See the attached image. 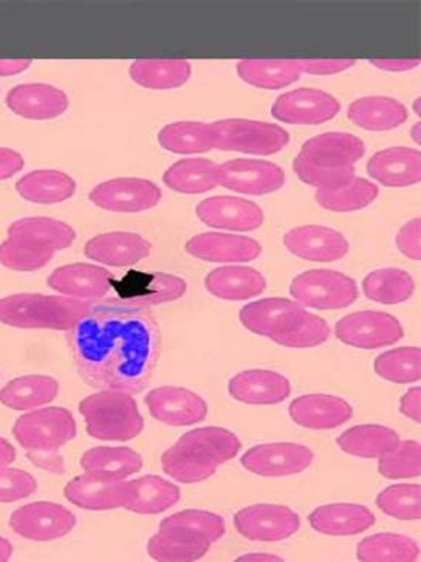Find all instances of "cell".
<instances>
[{
	"label": "cell",
	"instance_id": "6da1fadb",
	"mask_svg": "<svg viewBox=\"0 0 421 562\" xmlns=\"http://www.w3.org/2000/svg\"><path fill=\"white\" fill-rule=\"evenodd\" d=\"M75 363L90 386L137 394L148 386L160 353V331L148 305L90 304L69 331Z\"/></svg>",
	"mask_w": 421,
	"mask_h": 562
},
{
	"label": "cell",
	"instance_id": "7a4b0ae2",
	"mask_svg": "<svg viewBox=\"0 0 421 562\" xmlns=\"http://www.w3.org/2000/svg\"><path fill=\"white\" fill-rule=\"evenodd\" d=\"M239 318L246 329L289 349H310L325 345L330 338L326 319L285 297H266L248 304L240 311Z\"/></svg>",
	"mask_w": 421,
	"mask_h": 562
},
{
	"label": "cell",
	"instance_id": "3957f363",
	"mask_svg": "<svg viewBox=\"0 0 421 562\" xmlns=\"http://www.w3.org/2000/svg\"><path fill=\"white\" fill-rule=\"evenodd\" d=\"M240 448L242 443L236 434L219 426H206L183 434L174 447L161 456V467L180 484H197L235 459Z\"/></svg>",
	"mask_w": 421,
	"mask_h": 562
},
{
	"label": "cell",
	"instance_id": "277c9868",
	"mask_svg": "<svg viewBox=\"0 0 421 562\" xmlns=\"http://www.w3.org/2000/svg\"><path fill=\"white\" fill-rule=\"evenodd\" d=\"M364 154L363 139L345 132H326L304 143L293 169L304 183L318 190H334L351 182L356 161Z\"/></svg>",
	"mask_w": 421,
	"mask_h": 562
},
{
	"label": "cell",
	"instance_id": "5b68a950",
	"mask_svg": "<svg viewBox=\"0 0 421 562\" xmlns=\"http://www.w3.org/2000/svg\"><path fill=\"white\" fill-rule=\"evenodd\" d=\"M88 301L18 293L0 300V323L18 329L70 331L89 312Z\"/></svg>",
	"mask_w": 421,
	"mask_h": 562
},
{
	"label": "cell",
	"instance_id": "8992f818",
	"mask_svg": "<svg viewBox=\"0 0 421 562\" xmlns=\"http://www.w3.org/2000/svg\"><path fill=\"white\" fill-rule=\"evenodd\" d=\"M90 437L104 441H129L140 436L145 420L132 394L103 390L79 403Z\"/></svg>",
	"mask_w": 421,
	"mask_h": 562
},
{
	"label": "cell",
	"instance_id": "52a82bcc",
	"mask_svg": "<svg viewBox=\"0 0 421 562\" xmlns=\"http://www.w3.org/2000/svg\"><path fill=\"white\" fill-rule=\"evenodd\" d=\"M73 414L64 407H44L19 417L13 434L26 451L58 452L77 437Z\"/></svg>",
	"mask_w": 421,
	"mask_h": 562
},
{
	"label": "cell",
	"instance_id": "ba28073f",
	"mask_svg": "<svg viewBox=\"0 0 421 562\" xmlns=\"http://www.w3.org/2000/svg\"><path fill=\"white\" fill-rule=\"evenodd\" d=\"M216 147L219 150L272 156L288 145V132L273 123L229 119L213 123Z\"/></svg>",
	"mask_w": 421,
	"mask_h": 562
},
{
	"label": "cell",
	"instance_id": "9c48e42d",
	"mask_svg": "<svg viewBox=\"0 0 421 562\" xmlns=\"http://www.w3.org/2000/svg\"><path fill=\"white\" fill-rule=\"evenodd\" d=\"M293 300L316 311H342L355 303L359 286L352 278L333 270H310L293 279Z\"/></svg>",
	"mask_w": 421,
	"mask_h": 562
},
{
	"label": "cell",
	"instance_id": "30bf717a",
	"mask_svg": "<svg viewBox=\"0 0 421 562\" xmlns=\"http://www.w3.org/2000/svg\"><path fill=\"white\" fill-rule=\"evenodd\" d=\"M334 335L344 345L359 349H382L405 337L403 326L385 312H356L338 321Z\"/></svg>",
	"mask_w": 421,
	"mask_h": 562
},
{
	"label": "cell",
	"instance_id": "8fae6325",
	"mask_svg": "<svg viewBox=\"0 0 421 562\" xmlns=\"http://www.w3.org/2000/svg\"><path fill=\"white\" fill-rule=\"evenodd\" d=\"M77 526L73 513L55 502H33L11 515L10 527L30 541L48 542L67 537Z\"/></svg>",
	"mask_w": 421,
	"mask_h": 562
},
{
	"label": "cell",
	"instance_id": "7c38bea8",
	"mask_svg": "<svg viewBox=\"0 0 421 562\" xmlns=\"http://www.w3.org/2000/svg\"><path fill=\"white\" fill-rule=\"evenodd\" d=\"M236 530L251 541H284L298 533V513L285 505L259 504L242 508L235 516Z\"/></svg>",
	"mask_w": 421,
	"mask_h": 562
},
{
	"label": "cell",
	"instance_id": "4fadbf2b",
	"mask_svg": "<svg viewBox=\"0 0 421 562\" xmlns=\"http://www.w3.org/2000/svg\"><path fill=\"white\" fill-rule=\"evenodd\" d=\"M314 452L292 441L258 445L240 459L243 468L262 477H285L303 473L314 462Z\"/></svg>",
	"mask_w": 421,
	"mask_h": 562
},
{
	"label": "cell",
	"instance_id": "5bb4252c",
	"mask_svg": "<svg viewBox=\"0 0 421 562\" xmlns=\"http://www.w3.org/2000/svg\"><path fill=\"white\" fill-rule=\"evenodd\" d=\"M89 199L98 209L112 213H141L160 203L161 190L150 180L122 177L98 184Z\"/></svg>",
	"mask_w": 421,
	"mask_h": 562
},
{
	"label": "cell",
	"instance_id": "9a60e30c",
	"mask_svg": "<svg viewBox=\"0 0 421 562\" xmlns=\"http://www.w3.org/2000/svg\"><path fill=\"white\" fill-rule=\"evenodd\" d=\"M217 182L240 194L265 195L284 187L285 173L270 161L240 158L217 166Z\"/></svg>",
	"mask_w": 421,
	"mask_h": 562
},
{
	"label": "cell",
	"instance_id": "2e32d148",
	"mask_svg": "<svg viewBox=\"0 0 421 562\" xmlns=\"http://www.w3.org/2000/svg\"><path fill=\"white\" fill-rule=\"evenodd\" d=\"M145 403L150 416L169 426L197 425L208 416L205 400L184 387H157L146 395Z\"/></svg>",
	"mask_w": 421,
	"mask_h": 562
},
{
	"label": "cell",
	"instance_id": "e0dca14e",
	"mask_svg": "<svg viewBox=\"0 0 421 562\" xmlns=\"http://www.w3.org/2000/svg\"><path fill=\"white\" fill-rule=\"evenodd\" d=\"M341 111L340 101L318 89H298L274 101L272 115L288 124H322Z\"/></svg>",
	"mask_w": 421,
	"mask_h": 562
},
{
	"label": "cell",
	"instance_id": "ac0fdd59",
	"mask_svg": "<svg viewBox=\"0 0 421 562\" xmlns=\"http://www.w3.org/2000/svg\"><path fill=\"white\" fill-rule=\"evenodd\" d=\"M67 501L84 510H116L126 505L129 482L84 473L75 477L64 490Z\"/></svg>",
	"mask_w": 421,
	"mask_h": 562
},
{
	"label": "cell",
	"instance_id": "d6986e66",
	"mask_svg": "<svg viewBox=\"0 0 421 562\" xmlns=\"http://www.w3.org/2000/svg\"><path fill=\"white\" fill-rule=\"evenodd\" d=\"M289 252L311 262H334L349 252V243L337 229L304 225L289 229L284 236Z\"/></svg>",
	"mask_w": 421,
	"mask_h": 562
},
{
	"label": "cell",
	"instance_id": "ffe728a7",
	"mask_svg": "<svg viewBox=\"0 0 421 562\" xmlns=\"http://www.w3.org/2000/svg\"><path fill=\"white\" fill-rule=\"evenodd\" d=\"M197 216L210 228L228 232H254L263 224V213L255 203L242 198H209L197 206Z\"/></svg>",
	"mask_w": 421,
	"mask_h": 562
},
{
	"label": "cell",
	"instance_id": "44dd1931",
	"mask_svg": "<svg viewBox=\"0 0 421 562\" xmlns=\"http://www.w3.org/2000/svg\"><path fill=\"white\" fill-rule=\"evenodd\" d=\"M289 417L303 428L326 431L340 428L353 416L348 400L329 394H308L293 400L288 407Z\"/></svg>",
	"mask_w": 421,
	"mask_h": 562
},
{
	"label": "cell",
	"instance_id": "7402d4cb",
	"mask_svg": "<svg viewBox=\"0 0 421 562\" xmlns=\"http://www.w3.org/2000/svg\"><path fill=\"white\" fill-rule=\"evenodd\" d=\"M112 281L114 277L111 271L101 267L90 266V263H70L53 271L47 284L55 292L75 300L92 301L101 300L111 292Z\"/></svg>",
	"mask_w": 421,
	"mask_h": 562
},
{
	"label": "cell",
	"instance_id": "603a6c76",
	"mask_svg": "<svg viewBox=\"0 0 421 562\" xmlns=\"http://www.w3.org/2000/svg\"><path fill=\"white\" fill-rule=\"evenodd\" d=\"M228 392L237 402L247 405L270 406L280 405L292 394V384L281 373L251 369L232 376Z\"/></svg>",
	"mask_w": 421,
	"mask_h": 562
},
{
	"label": "cell",
	"instance_id": "cb8c5ba5",
	"mask_svg": "<svg viewBox=\"0 0 421 562\" xmlns=\"http://www.w3.org/2000/svg\"><path fill=\"white\" fill-rule=\"evenodd\" d=\"M186 251L206 262L242 263L258 259L262 247L258 240L237 234L205 233L186 244Z\"/></svg>",
	"mask_w": 421,
	"mask_h": 562
},
{
	"label": "cell",
	"instance_id": "d4e9b609",
	"mask_svg": "<svg viewBox=\"0 0 421 562\" xmlns=\"http://www.w3.org/2000/svg\"><path fill=\"white\" fill-rule=\"evenodd\" d=\"M152 245L140 234L114 232L100 234L86 244L88 258L111 267H130L148 258Z\"/></svg>",
	"mask_w": 421,
	"mask_h": 562
},
{
	"label": "cell",
	"instance_id": "484cf974",
	"mask_svg": "<svg viewBox=\"0 0 421 562\" xmlns=\"http://www.w3.org/2000/svg\"><path fill=\"white\" fill-rule=\"evenodd\" d=\"M367 173L389 188H405L421 180V154L412 147H389L368 160Z\"/></svg>",
	"mask_w": 421,
	"mask_h": 562
},
{
	"label": "cell",
	"instance_id": "4316f807",
	"mask_svg": "<svg viewBox=\"0 0 421 562\" xmlns=\"http://www.w3.org/2000/svg\"><path fill=\"white\" fill-rule=\"evenodd\" d=\"M7 105L26 120H52L69 109V98L53 86L22 85L10 90Z\"/></svg>",
	"mask_w": 421,
	"mask_h": 562
},
{
	"label": "cell",
	"instance_id": "83f0119b",
	"mask_svg": "<svg viewBox=\"0 0 421 562\" xmlns=\"http://www.w3.org/2000/svg\"><path fill=\"white\" fill-rule=\"evenodd\" d=\"M7 239L30 245L44 251H61L77 239V233L66 222L50 217H26L9 226Z\"/></svg>",
	"mask_w": 421,
	"mask_h": 562
},
{
	"label": "cell",
	"instance_id": "f1b7e54d",
	"mask_svg": "<svg viewBox=\"0 0 421 562\" xmlns=\"http://www.w3.org/2000/svg\"><path fill=\"white\" fill-rule=\"evenodd\" d=\"M310 526L329 537H355L375 526V515L364 505L330 504L311 513Z\"/></svg>",
	"mask_w": 421,
	"mask_h": 562
},
{
	"label": "cell",
	"instance_id": "f546056e",
	"mask_svg": "<svg viewBox=\"0 0 421 562\" xmlns=\"http://www.w3.org/2000/svg\"><path fill=\"white\" fill-rule=\"evenodd\" d=\"M208 539L175 527H160L148 542V553L160 562L198 561L209 552Z\"/></svg>",
	"mask_w": 421,
	"mask_h": 562
},
{
	"label": "cell",
	"instance_id": "4dcf8cb0",
	"mask_svg": "<svg viewBox=\"0 0 421 562\" xmlns=\"http://www.w3.org/2000/svg\"><path fill=\"white\" fill-rule=\"evenodd\" d=\"M206 290L227 301H247L266 289L265 278L251 267L229 266L210 271L205 278Z\"/></svg>",
	"mask_w": 421,
	"mask_h": 562
},
{
	"label": "cell",
	"instance_id": "1f68e13d",
	"mask_svg": "<svg viewBox=\"0 0 421 562\" xmlns=\"http://www.w3.org/2000/svg\"><path fill=\"white\" fill-rule=\"evenodd\" d=\"M180 501V488L160 476H143L129 482V497L124 508L137 515H160Z\"/></svg>",
	"mask_w": 421,
	"mask_h": 562
},
{
	"label": "cell",
	"instance_id": "d6a6232c",
	"mask_svg": "<svg viewBox=\"0 0 421 562\" xmlns=\"http://www.w3.org/2000/svg\"><path fill=\"white\" fill-rule=\"evenodd\" d=\"M349 119L361 130L390 131L408 120V109L394 98L366 97L353 101L349 108Z\"/></svg>",
	"mask_w": 421,
	"mask_h": 562
},
{
	"label": "cell",
	"instance_id": "836d02e7",
	"mask_svg": "<svg viewBox=\"0 0 421 562\" xmlns=\"http://www.w3.org/2000/svg\"><path fill=\"white\" fill-rule=\"evenodd\" d=\"M16 191L29 202L52 205V203H61L73 198L77 192V182L66 172L39 169V171L25 173L22 179H19Z\"/></svg>",
	"mask_w": 421,
	"mask_h": 562
},
{
	"label": "cell",
	"instance_id": "e575fe53",
	"mask_svg": "<svg viewBox=\"0 0 421 562\" xmlns=\"http://www.w3.org/2000/svg\"><path fill=\"white\" fill-rule=\"evenodd\" d=\"M58 380L48 375H25L11 380L0 391V403L13 411H33L58 397Z\"/></svg>",
	"mask_w": 421,
	"mask_h": 562
},
{
	"label": "cell",
	"instance_id": "d590c367",
	"mask_svg": "<svg viewBox=\"0 0 421 562\" xmlns=\"http://www.w3.org/2000/svg\"><path fill=\"white\" fill-rule=\"evenodd\" d=\"M338 447L361 459H379L400 443V436L383 425H359L342 432Z\"/></svg>",
	"mask_w": 421,
	"mask_h": 562
},
{
	"label": "cell",
	"instance_id": "8d00e7d4",
	"mask_svg": "<svg viewBox=\"0 0 421 562\" xmlns=\"http://www.w3.org/2000/svg\"><path fill=\"white\" fill-rule=\"evenodd\" d=\"M86 473L126 481L143 468L141 456L127 447H98L86 451L81 458Z\"/></svg>",
	"mask_w": 421,
	"mask_h": 562
},
{
	"label": "cell",
	"instance_id": "74e56055",
	"mask_svg": "<svg viewBox=\"0 0 421 562\" xmlns=\"http://www.w3.org/2000/svg\"><path fill=\"white\" fill-rule=\"evenodd\" d=\"M237 74L259 89L280 90L298 81L303 70L299 61L285 59H246L237 64Z\"/></svg>",
	"mask_w": 421,
	"mask_h": 562
},
{
	"label": "cell",
	"instance_id": "f35d334b",
	"mask_svg": "<svg viewBox=\"0 0 421 562\" xmlns=\"http://www.w3.org/2000/svg\"><path fill=\"white\" fill-rule=\"evenodd\" d=\"M193 67L182 59H143L130 66V78L138 86L153 90L177 89L186 85Z\"/></svg>",
	"mask_w": 421,
	"mask_h": 562
},
{
	"label": "cell",
	"instance_id": "ab89813d",
	"mask_svg": "<svg viewBox=\"0 0 421 562\" xmlns=\"http://www.w3.org/2000/svg\"><path fill=\"white\" fill-rule=\"evenodd\" d=\"M217 166L205 158H184L164 172V183L182 194H203L219 187Z\"/></svg>",
	"mask_w": 421,
	"mask_h": 562
},
{
	"label": "cell",
	"instance_id": "60d3db41",
	"mask_svg": "<svg viewBox=\"0 0 421 562\" xmlns=\"http://www.w3.org/2000/svg\"><path fill=\"white\" fill-rule=\"evenodd\" d=\"M129 290H124L123 300L129 303L153 305L172 303L186 293L187 284L182 278L167 273L134 274Z\"/></svg>",
	"mask_w": 421,
	"mask_h": 562
},
{
	"label": "cell",
	"instance_id": "b9f144b4",
	"mask_svg": "<svg viewBox=\"0 0 421 562\" xmlns=\"http://www.w3.org/2000/svg\"><path fill=\"white\" fill-rule=\"evenodd\" d=\"M158 143L163 149L174 154H202L216 147L213 124L180 122L164 126L158 134Z\"/></svg>",
	"mask_w": 421,
	"mask_h": 562
},
{
	"label": "cell",
	"instance_id": "7bdbcfd3",
	"mask_svg": "<svg viewBox=\"0 0 421 562\" xmlns=\"http://www.w3.org/2000/svg\"><path fill=\"white\" fill-rule=\"evenodd\" d=\"M356 558L363 562H416L420 560V547L416 539L403 535H372L360 542Z\"/></svg>",
	"mask_w": 421,
	"mask_h": 562
},
{
	"label": "cell",
	"instance_id": "ee69618b",
	"mask_svg": "<svg viewBox=\"0 0 421 562\" xmlns=\"http://www.w3.org/2000/svg\"><path fill=\"white\" fill-rule=\"evenodd\" d=\"M363 292L368 300L379 304H400L411 300L416 282L408 271L382 269L372 271L363 281Z\"/></svg>",
	"mask_w": 421,
	"mask_h": 562
},
{
	"label": "cell",
	"instance_id": "f6af8a7d",
	"mask_svg": "<svg viewBox=\"0 0 421 562\" xmlns=\"http://www.w3.org/2000/svg\"><path fill=\"white\" fill-rule=\"evenodd\" d=\"M378 198V187L366 179L353 177L351 182L334 190L316 191V202L327 211L352 213L366 209Z\"/></svg>",
	"mask_w": 421,
	"mask_h": 562
},
{
	"label": "cell",
	"instance_id": "bcb514c9",
	"mask_svg": "<svg viewBox=\"0 0 421 562\" xmlns=\"http://www.w3.org/2000/svg\"><path fill=\"white\" fill-rule=\"evenodd\" d=\"M375 372L392 383H417L421 379L420 347H398L379 355L375 360Z\"/></svg>",
	"mask_w": 421,
	"mask_h": 562
},
{
	"label": "cell",
	"instance_id": "7dc6e473",
	"mask_svg": "<svg viewBox=\"0 0 421 562\" xmlns=\"http://www.w3.org/2000/svg\"><path fill=\"white\" fill-rule=\"evenodd\" d=\"M379 510L394 519L419 520L421 518V486L398 484L387 486L378 494Z\"/></svg>",
	"mask_w": 421,
	"mask_h": 562
},
{
	"label": "cell",
	"instance_id": "c3c4849f",
	"mask_svg": "<svg viewBox=\"0 0 421 562\" xmlns=\"http://www.w3.org/2000/svg\"><path fill=\"white\" fill-rule=\"evenodd\" d=\"M378 471L387 479H413L421 474V447L417 440H400L392 451L378 459Z\"/></svg>",
	"mask_w": 421,
	"mask_h": 562
},
{
	"label": "cell",
	"instance_id": "681fc988",
	"mask_svg": "<svg viewBox=\"0 0 421 562\" xmlns=\"http://www.w3.org/2000/svg\"><path fill=\"white\" fill-rule=\"evenodd\" d=\"M160 527L183 528L195 535L208 539L210 544L219 541L227 531L225 520L216 513L205 510H183L174 513L169 518L161 520Z\"/></svg>",
	"mask_w": 421,
	"mask_h": 562
},
{
	"label": "cell",
	"instance_id": "f907efd6",
	"mask_svg": "<svg viewBox=\"0 0 421 562\" xmlns=\"http://www.w3.org/2000/svg\"><path fill=\"white\" fill-rule=\"evenodd\" d=\"M55 252L37 250L30 245L7 239L0 244V263L14 271H35L43 269L53 259Z\"/></svg>",
	"mask_w": 421,
	"mask_h": 562
},
{
	"label": "cell",
	"instance_id": "816d5d0a",
	"mask_svg": "<svg viewBox=\"0 0 421 562\" xmlns=\"http://www.w3.org/2000/svg\"><path fill=\"white\" fill-rule=\"evenodd\" d=\"M35 477L26 471L0 468V502H18L36 493Z\"/></svg>",
	"mask_w": 421,
	"mask_h": 562
},
{
	"label": "cell",
	"instance_id": "f5cc1de1",
	"mask_svg": "<svg viewBox=\"0 0 421 562\" xmlns=\"http://www.w3.org/2000/svg\"><path fill=\"white\" fill-rule=\"evenodd\" d=\"M397 247L403 252L406 258L421 259V221L420 217L409 221L401 226L397 234Z\"/></svg>",
	"mask_w": 421,
	"mask_h": 562
},
{
	"label": "cell",
	"instance_id": "db71d44e",
	"mask_svg": "<svg viewBox=\"0 0 421 562\" xmlns=\"http://www.w3.org/2000/svg\"><path fill=\"white\" fill-rule=\"evenodd\" d=\"M303 74L327 77L351 69L355 66L353 59H304L299 61Z\"/></svg>",
	"mask_w": 421,
	"mask_h": 562
},
{
	"label": "cell",
	"instance_id": "11a10c76",
	"mask_svg": "<svg viewBox=\"0 0 421 562\" xmlns=\"http://www.w3.org/2000/svg\"><path fill=\"white\" fill-rule=\"evenodd\" d=\"M24 168V158L16 150L0 147V180L11 179Z\"/></svg>",
	"mask_w": 421,
	"mask_h": 562
},
{
	"label": "cell",
	"instance_id": "9f6ffc18",
	"mask_svg": "<svg viewBox=\"0 0 421 562\" xmlns=\"http://www.w3.org/2000/svg\"><path fill=\"white\" fill-rule=\"evenodd\" d=\"M400 413L421 424V387H412L400 400Z\"/></svg>",
	"mask_w": 421,
	"mask_h": 562
},
{
	"label": "cell",
	"instance_id": "6f0895ef",
	"mask_svg": "<svg viewBox=\"0 0 421 562\" xmlns=\"http://www.w3.org/2000/svg\"><path fill=\"white\" fill-rule=\"evenodd\" d=\"M30 459L45 471L58 474L64 473V460L59 458L58 452L30 451Z\"/></svg>",
	"mask_w": 421,
	"mask_h": 562
},
{
	"label": "cell",
	"instance_id": "680465c9",
	"mask_svg": "<svg viewBox=\"0 0 421 562\" xmlns=\"http://www.w3.org/2000/svg\"><path fill=\"white\" fill-rule=\"evenodd\" d=\"M372 66L386 71H408L420 66V59H372Z\"/></svg>",
	"mask_w": 421,
	"mask_h": 562
},
{
	"label": "cell",
	"instance_id": "91938a15",
	"mask_svg": "<svg viewBox=\"0 0 421 562\" xmlns=\"http://www.w3.org/2000/svg\"><path fill=\"white\" fill-rule=\"evenodd\" d=\"M32 66L30 59H0V77H14Z\"/></svg>",
	"mask_w": 421,
	"mask_h": 562
},
{
	"label": "cell",
	"instance_id": "94428289",
	"mask_svg": "<svg viewBox=\"0 0 421 562\" xmlns=\"http://www.w3.org/2000/svg\"><path fill=\"white\" fill-rule=\"evenodd\" d=\"M16 460V450L9 440L0 437V468L10 467Z\"/></svg>",
	"mask_w": 421,
	"mask_h": 562
},
{
	"label": "cell",
	"instance_id": "6125c7cd",
	"mask_svg": "<svg viewBox=\"0 0 421 562\" xmlns=\"http://www.w3.org/2000/svg\"><path fill=\"white\" fill-rule=\"evenodd\" d=\"M237 561H282V558L270 553H248L243 554V557L237 558Z\"/></svg>",
	"mask_w": 421,
	"mask_h": 562
},
{
	"label": "cell",
	"instance_id": "be15d7a7",
	"mask_svg": "<svg viewBox=\"0 0 421 562\" xmlns=\"http://www.w3.org/2000/svg\"><path fill=\"white\" fill-rule=\"evenodd\" d=\"M13 552V546H11L9 539L0 537V562L10 561Z\"/></svg>",
	"mask_w": 421,
	"mask_h": 562
},
{
	"label": "cell",
	"instance_id": "e7e4bbea",
	"mask_svg": "<svg viewBox=\"0 0 421 562\" xmlns=\"http://www.w3.org/2000/svg\"><path fill=\"white\" fill-rule=\"evenodd\" d=\"M419 131H420V124H416V127H413V131H412V135H413V139H416L417 143L420 142Z\"/></svg>",
	"mask_w": 421,
	"mask_h": 562
}]
</instances>
